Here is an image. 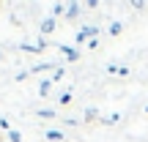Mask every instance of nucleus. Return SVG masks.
<instances>
[{
	"label": "nucleus",
	"mask_w": 148,
	"mask_h": 142,
	"mask_svg": "<svg viewBox=\"0 0 148 142\" xmlns=\"http://www.w3.org/2000/svg\"><path fill=\"white\" fill-rule=\"evenodd\" d=\"M8 139H11V142H22V134H19V131H14V128H11V131H8Z\"/></svg>",
	"instance_id": "4468645a"
},
{
	"label": "nucleus",
	"mask_w": 148,
	"mask_h": 142,
	"mask_svg": "<svg viewBox=\"0 0 148 142\" xmlns=\"http://www.w3.org/2000/svg\"><path fill=\"white\" fill-rule=\"evenodd\" d=\"M121 120V115H118V112H112L110 118H101V123H107V126H112V123H118Z\"/></svg>",
	"instance_id": "f8f14e48"
},
{
	"label": "nucleus",
	"mask_w": 148,
	"mask_h": 142,
	"mask_svg": "<svg viewBox=\"0 0 148 142\" xmlns=\"http://www.w3.org/2000/svg\"><path fill=\"white\" fill-rule=\"evenodd\" d=\"M121 30H123V25H121V22H110V27H107V33H110V36H118Z\"/></svg>",
	"instance_id": "6e6552de"
},
{
	"label": "nucleus",
	"mask_w": 148,
	"mask_h": 142,
	"mask_svg": "<svg viewBox=\"0 0 148 142\" xmlns=\"http://www.w3.org/2000/svg\"><path fill=\"white\" fill-rule=\"evenodd\" d=\"M85 118H88V120H96V118H99V112H96L93 107H88V109H85Z\"/></svg>",
	"instance_id": "ddd939ff"
},
{
	"label": "nucleus",
	"mask_w": 148,
	"mask_h": 142,
	"mask_svg": "<svg viewBox=\"0 0 148 142\" xmlns=\"http://www.w3.org/2000/svg\"><path fill=\"white\" fill-rule=\"evenodd\" d=\"M58 104H60V107H66V104H71V90H66V93H60V99H58Z\"/></svg>",
	"instance_id": "9b49d317"
},
{
	"label": "nucleus",
	"mask_w": 148,
	"mask_h": 142,
	"mask_svg": "<svg viewBox=\"0 0 148 142\" xmlns=\"http://www.w3.org/2000/svg\"><path fill=\"white\" fill-rule=\"evenodd\" d=\"M60 14L66 16V5H63V3H55V5H52V14H49V16H60Z\"/></svg>",
	"instance_id": "1a4fd4ad"
},
{
	"label": "nucleus",
	"mask_w": 148,
	"mask_h": 142,
	"mask_svg": "<svg viewBox=\"0 0 148 142\" xmlns=\"http://www.w3.org/2000/svg\"><path fill=\"white\" fill-rule=\"evenodd\" d=\"M79 11H82V3H69V5H66V19H69V22L79 19Z\"/></svg>",
	"instance_id": "f03ea898"
},
{
	"label": "nucleus",
	"mask_w": 148,
	"mask_h": 142,
	"mask_svg": "<svg viewBox=\"0 0 148 142\" xmlns=\"http://www.w3.org/2000/svg\"><path fill=\"white\" fill-rule=\"evenodd\" d=\"M60 52L69 58V63H74V60H79V52H77V47H69V44H60Z\"/></svg>",
	"instance_id": "7ed1b4c3"
},
{
	"label": "nucleus",
	"mask_w": 148,
	"mask_h": 142,
	"mask_svg": "<svg viewBox=\"0 0 148 142\" xmlns=\"http://www.w3.org/2000/svg\"><path fill=\"white\" fill-rule=\"evenodd\" d=\"M132 8H134V11H143L145 3H143V0H132Z\"/></svg>",
	"instance_id": "2eb2a0df"
},
{
	"label": "nucleus",
	"mask_w": 148,
	"mask_h": 142,
	"mask_svg": "<svg viewBox=\"0 0 148 142\" xmlns=\"http://www.w3.org/2000/svg\"><path fill=\"white\" fill-rule=\"evenodd\" d=\"M60 77H63V69H60V66H58V69H55V74H52V82H58Z\"/></svg>",
	"instance_id": "f3484780"
},
{
	"label": "nucleus",
	"mask_w": 148,
	"mask_h": 142,
	"mask_svg": "<svg viewBox=\"0 0 148 142\" xmlns=\"http://www.w3.org/2000/svg\"><path fill=\"white\" fill-rule=\"evenodd\" d=\"M49 90H52V79H41V85H38V93H41V96H47Z\"/></svg>",
	"instance_id": "0eeeda50"
},
{
	"label": "nucleus",
	"mask_w": 148,
	"mask_h": 142,
	"mask_svg": "<svg viewBox=\"0 0 148 142\" xmlns=\"http://www.w3.org/2000/svg\"><path fill=\"white\" fill-rule=\"evenodd\" d=\"M52 30H55V16H47V19H41V36H49Z\"/></svg>",
	"instance_id": "20e7f679"
},
{
	"label": "nucleus",
	"mask_w": 148,
	"mask_h": 142,
	"mask_svg": "<svg viewBox=\"0 0 148 142\" xmlns=\"http://www.w3.org/2000/svg\"><path fill=\"white\" fill-rule=\"evenodd\" d=\"M38 118H44V120H52L55 118V109H47V107H41V109H36Z\"/></svg>",
	"instance_id": "423d86ee"
},
{
	"label": "nucleus",
	"mask_w": 148,
	"mask_h": 142,
	"mask_svg": "<svg viewBox=\"0 0 148 142\" xmlns=\"http://www.w3.org/2000/svg\"><path fill=\"white\" fill-rule=\"evenodd\" d=\"M96 36H99V27H96V25H85L82 30L77 33V44H85V41H93Z\"/></svg>",
	"instance_id": "f257e3e1"
},
{
	"label": "nucleus",
	"mask_w": 148,
	"mask_h": 142,
	"mask_svg": "<svg viewBox=\"0 0 148 142\" xmlns=\"http://www.w3.org/2000/svg\"><path fill=\"white\" fill-rule=\"evenodd\" d=\"M0 131H11V123L5 120V118H3V120H0Z\"/></svg>",
	"instance_id": "dca6fc26"
},
{
	"label": "nucleus",
	"mask_w": 148,
	"mask_h": 142,
	"mask_svg": "<svg viewBox=\"0 0 148 142\" xmlns=\"http://www.w3.org/2000/svg\"><path fill=\"white\" fill-rule=\"evenodd\" d=\"M47 139H52V142H60V139H63V131H55V128H49V131H47Z\"/></svg>",
	"instance_id": "9d476101"
},
{
	"label": "nucleus",
	"mask_w": 148,
	"mask_h": 142,
	"mask_svg": "<svg viewBox=\"0 0 148 142\" xmlns=\"http://www.w3.org/2000/svg\"><path fill=\"white\" fill-rule=\"evenodd\" d=\"M49 69H58V66H55V63H36V66L30 69V74H38V71H49Z\"/></svg>",
	"instance_id": "39448f33"
}]
</instances>
